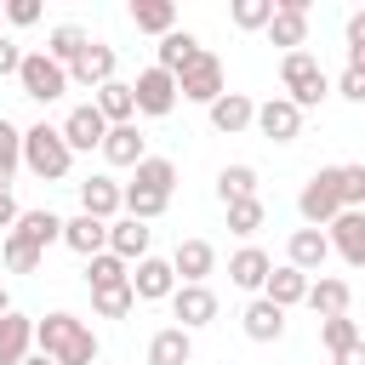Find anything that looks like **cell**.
Wrapping results in <instances>:
<instances>
[{"label": "cell", "mask_w": 365, "mask_h": 365, "mask_svg": "<svg viewBox=\"0 0 365 365\" xmlns=\"http://www.w3.org/2000/svg\"><path fill=\"white\" fill-rule=\"evenodd\" d=\"M34 348H40L46 359H57V365H97V354H103L97 331H91L80 314H68V308L34 319Z\"/></svg>", "instance_id": "1"}, {"label": "cell", "mask_w": 365, "mask_h": 365, "mask_svg": "<svg viewBox=\"0 0 365 365\" xmlns=\"http://www.w3.org/2000/svg\"><path fill=\"white\" fill-rule=\"evenodd\" d=\"M23 171H34L40 182H63L74 171V148L63 137V125H23Z\"/></svg>", "instance_id": "2"}, {"label": "cell", "mask_w": 365, "mask_h": 365, "mask_svg": "<svg viewBox=\"0 0 365 365\" xmlns=\"http://www.w3.org/2000/svg\"><path fill=\"white\" fill-rule=\"evenodd\" d=\"M279 86H285V97H291L302 114L331 97V74L319 68L314 51H285V57H279Z\"/></svg>", "instance_id": "3"}, {"label": "cell", "mask_w": 365, "mask_h": 365, "mask_svg": "<svg viewBox=\"0 0 365 365\" xmlns=\"http://www.w3.org/2000/svg\"><path fill=\"white\" fill-rule=\"evenodd\" d=\"M297 217H302V228H331V222L342 217L336 165H325V171H314V177L302 182V194H297Z\"/></svg>", "instance_id": "4"}, {"label": "cell", "mask_w": 365, "mask_h": 365, "mask_svg": "<svg viewBox=\"0 0 365 365\" xmlns=\"http://www.w3.org/2000/svg\"><path fill=\"white\" fill-rule=\"evenodd\" d=\"M17 86H23V97H34V103H57L74 80H68V68H63V63H51V57H46V46H40V51H29V57H23Z\"/></svg>", "instance_id": "5"}, {"label": "cell", "mask_w": 365, "mask_h": 365, "mask_svg": "<svg viewBox=\"0 0 365 365\" xmlns=\"http://www.w3.org/2000/svg\"><path fill=\"white\" fill-rule=\"evenodd\" d=\"M177 91H182V103H217L222 91H228V74H222V57L217 51H200L182 74H177Z\"/></svg>", "instance_id": "6"}, {"label": "cell", "mask_w": 365, "mask_h": 365, "mask_svg": "<svg viewBox=\"0 0 365 365\" xmlns=\"http://www.w3.org/2000/svg\"><path fill=\"white\" fill-rule=\"evenodd\" d=\"M131 91H137V114H148V120H165L171 108H177V74H165L160 63H148L137 80H131Z\"/></svg>", "instance_id": "7"}, {"label": "cell", "mask_w": 365, "mask_h": 365, "mask_svg": "<svg viewBox=\"0 0 365 365\" xmlns=\"http://www.w3.org/2000/svg\"><path fill=\"white\" fill-rule=\"evenodd\" d=\"M177 268H171V257H143V262H131V291H137V302H171L177 297Z\"/></svg>", "instance_id": "8"}, {"label": "cell", "mask_w": 365, "mask_h": 365, "mask_svg": "<svg viewBox=\"0 0 365 365\" xmlns=\"http://www.w3.org/2000/svg\"><path fill=\"white\" fill-rule=\"evenodd\" d=\"M80 211H86V217H97V222L125 217V182H114L108 171L86 177V182H80Z\"/></svg>", "instance_id": "9"}, {"label": "cell", "mask_w": 365, "mask_h": 365, "mask_svg": "<svg viewBox=\"0 0 365 365\" xmlns=\"http://www.w3.org/2000/svg\"><path fill=\"white\" fill-rule=\"evenodd\" d=\"M257 131H262L268 143H297V137H302V108L279 91V97L257 103Z\"/></svg>", "instance_id": "10"}, {"label": "cell", "mask_w": 365, "mask_h": 365, "mask_svg": "<svg viewBox=\"0 0 365 365\" xmlns=\"http://www.w3.org/2000/svg\"><path fill=\"white\" fill-rule=\"evenodd\" d=\"M63 137H68V148L74 154H103V137H108V120L97 114V103H74L68 114H63Z\"/></svg>", "instance_id": "11"}, {"label": "cell", "mask_w": 365, "mask_h": 365, "mask_svg": "<svg viewBox=\"0 0 365 365\" xmlns=\"http://www.w3.org/2000/svg\"><path fill=\"white\" fill-rule=\"evenodd\" d=\"M268 46L279 51H308V0H279L274 23H268Z\"/></svg>", "instance_id": "12"}, {"label": "cell", "mask_w": 365, "mask_h": 365, "mask_svg": "<svg viewBox=\"0 0 365 365\" xmlns=\"http://www.w3.org/2000/svg\"><path fill=\"white\" fill-rule=\"evenodd\" d=\"M114 68H120V51H114L108 40H91V46L80 51V63L68 68V80H74V86H86V91H103V86L114 80Z\"/></svg>", "instance_id": "13"}, {"label": "cell", "mask_w": 365, "mask_h": 365, "mask_svg": "<svg viewBox=\"0 0 365 365\" xmlns=\"http://www.w3.org/2000/svg\"><path fill=\"white\" fill-rule=\"evenodd\" d=\"M171 268H177L182 285H205V279L217 274V245H211V240H177Z\"/></svg>", "instance_id": "14"}, {"label": "cell", "mask_w": 365, "mask_h": 365, "mask_svg": "<svg viewBox=\"0 0 365 365\" xmlns=\"http://www.w3.org/2000/svg\"><path fill=\"white\" fill-rule=\"evenodd\" d=\"M268 274H274V257H268L262 245H240V251L228 257V285H240V291H251V297H262Z\"/></svg>", "instance_id": "15"}, {"label": "cell", "mask_w": 365, "mask_h": 365, "mask_svg": "<svg viewBox=\"0 0 365 365\" xmlns=\"http://www.w3.org/2000/svg\"><path fill=\"white\" fill-rule=\"evenodd\" d=\"M171 319H177L182 331L211 325V319H217V291H211V285H177V297H171Z\"/></svg>", "instance_id": "16"}, {"label": "cell", "mask_w": 365, "mask_h": 365, "mask_svg": "<svg viewBox=\"0 0 365 365\" xmlns=\"http://www.w3.org/2000/svg\"><path fill=\"white\" fill-rule=\"evenodd\" d=\"M205 114H211V131H222V137H240V131L257 125V103H251L245 91H222Z\"/></svg>", "instance_id": "17"}, {"label": "cell", "mask_w": 365, "mask_h": 365, "mask_svg": "<svg viewBox=\"0 0 365 365\" xmlns=\"http://www.w3.org/2000/svg\"><path fill=\"white\" fill-rule=\"evenodd\" d=\"M103 160L120 165V171H137V165L148 160V137L137 131V120H131V125H108V137H103Z\"/></svg>", "instance_id": "18"}, {"label": "cell", "mask_w": 365, "mask_h": 365, "mask_svg": "<svg viewBox=\"0 0 365 365\" xmlns=\"http://www.w3.org/2000/svg\"><path fill=\"white\" fill-rule=\"evenodd\" d=\"M325 257H331V240H325V228H291V240H285V262L291 268H302L308 279L325 268Z\"/></svg>", "instance_id": "19"}, {"label": "cell", "mask_w": 365, "mask_h": 365, "mask_svg": "<svg viewBox=\"0 0 365 365\" xmlns=\"http://www.w3.org/2000/svg\"><path fill=\"white\" fill-rule=\"evenodd\" d=\"M331 251L348 262V268H365V211H342L331 228H325Z\"/></svg>", "instance_id": "20"}, {"label": "cell", "mask_w": 365, "mask_h": 365, "mask_svg": "<svg viewBox=\"0 0 365 365\" xmlns=\"http://www.w3.org/2000/svg\"><path fill=\"white\" fill-rule=\"evenodd\" d=\"M63 245H68L74 257H86V262H91V257H103V251H108V222L86 217V211H80V217H63Z\"/></svg>", "instance_id": "21"}, {"label": "cell", "mask_w": 365, "mask_h": 365, "mask_svg": "<svg viewBox=\"0 0 365 365\" xmlns=\"http://www.w3.org/2000/svg\"><path fill=\"white\" fill-rule=\"evenodd\" d=\"M148 240H154V228L137 222V217H114V222H108V251H114L120 262H143V257H154Z\"/></svg>", "instance_id": "22"}, {"label": "cell", "mask_w": 365, "mask_h": 365, "mask_svg": "<svg viewBox=\"0 0 365 365\" xmlns=\"http://www.w3.org/2000/svg\"><path fill=\"white\" fill-rule=\"evenodd\" d=\"M34 354V319L29 314H0V365H23Z\"/></svg>", "instance_id": "23"}, {"label": "cell", "mask_w": 365, "mask_h": 365, "mask_svg": "<svg viewBox=\"0 0 365 365\" xmlns=\"http://www.w3.org/2000/svg\"><path fill=\"white\" fill-rule=\"evenodd\" d=\"M308 285H314V279H308L302 268H291V262H279V268L268 274V285H262V297H268L274 308H285V314H291L297 302H308Z\"/></svg>", "instance_id": "24"}, {"label": "cell", "mask_w": 365, "mask_h": 365, "mask_svg": "<svg viewBox=\"0 0 365 365\" xmlns=\"http://www.w3.org/2000/svg\"><path fill=\"white\" fill-rule=\"evenodd\" d=\"M348 302H354V285H348V279H336V274H319V279L308 285V308H314L319 319H342V314H348Z\"/></svg>", "instance_id": "25"}, {"label": "cell", "mask_w": 365, "mask_h": 365, "mask_svg": "<svg viewBox=\"0 0 365 365\" xmlns=\"http://www.w3.org/2000/svg\"><path fill=\"white\" fill-rule=\"evenodd\" d=\"M240 325H245L251 342H279V336H285V308H274L268 297H251L245 314H240Z\"/></svg>", "instance_id": "26"}, {"label": "cell", "mask_w": 365, "mask_h": 365, "mask_svg": "<svg viewBox=\"0 0 365 365\" xmlns=\"http://www.w3.org/2000/svg\"><path fill=\"white\" fill-rule=\"evenodd\" d=\"M194 359V331L182 325H160L148 336V365H188Z\"/></svg>", "instance_id": "27"}, {"label": "cell", "mask_w": 365, "mask_h": 365, "mask_svg": "<svg viewBox=\"0 0 365 365\" xmlns=\"http://www.w3.org/2000/svg\"><path fill=\"white\" fill-rule=\"evenodd\" d=\"M91 103H97V114H103L108 125H131V120H137V91H131V80H108Z\"/></svg>", "instance_id": "28"}, {"label": "cell", "mask_w": 365, "mask_h": 365, "mask_svg": "<svg viewBox=\"0 0 365 365\" xmlns=\"http://www.w3.org/2000/svg\"><path fill=\"white\" fill-rule=\"evenodd\" d=\"M200 51H205V46H200V40L188 34V29H171V34H165V40L154 46V63H160L165 74H182V68H188V63H194Z\"/></svg>", "instance_id": "29"}, {"label": "cell", "mask_w": 365, "mask_h": 365, "mask_svg": "<svg viewBox=\"0 0 365 365\" xmlns=\"http://www.w3.org/2000/svg\"><path fill=\"white\" fill-rule=\"evenodd\" d=\"M131 23H137V34L165 40V34L177 29V6H171V0H131Z\"/></svg>", "instance_id": "30"}, {"label": "cell", "mask_w": 365, "mask_h": 365, "mask_svg": "<svg viewBox=\"0 0 365 365\" xmlns=\"http://www.w3.org/2000/svg\"><path fill=\"white\" fill-rule=\"evenodd\" d=\"M86 46H91V34H86L80 23H57V29L46 34V57H51V63H63V68H74Z\"/></svg>", "instance_id": "31"}, {"label": "cell", "mask_w": 365, "mask_h": 365, "mask_svg": "<svg viewBox=\"0 0 365 365\" xmlns=\"http://www.w3.org/2000/svg\"><path fill=\"white\" fill-rule=\"evenodd\" d=\"M11 234H23L29 245H40V251H46V245H63V217H57V211H23Z\"/></svg>", "instance_id": "32"}, {"label": "cell", "mask_w": 365, "mask_h": 365, "mask_svg": "<svg viewBox=\"0 0 365 365\" xmlns=\"http://www.w3.org/2000/svg\"><path fill=\"white\" fill-rule=\"evenodd\" d=\"M131 182L148 188V194H165V200H171V188H177V165H171L165 154H148V160L131 171Z\"/></svg>", "instance_id": "33"}, {"label": "cell", "mask_w": 365, "mask_h": 365, "mask_svg": "<svg viewBox=\"0 0 365 365\" xmlns=\"http://www.w3.org/2000/svg\"><path fill=\"white\" fill-rule=\"evenodd\" d=\"M217 200H222V205L257 200V165H222V171H217Z\"/></svg>", "instance_id": "34"}, {"label": "cell", "mask_w": 365, "mask_h": 365, "mask_svg": "<svg viewBox=\"0 0 365 365\" xmlns=\"http://www.w3.org/2000/svg\"><path fill=\"white\" fill-rule=\"evenodd\" d=\"M86 285H91V291H108V285H131V262H120L114 251H103V257H91V262H86Z\"/></svg>", "instance_id": "35"}, {"label": "cell", "mask_w": 365, "mask_h": 365, "mask_svg": "<svg viewBox=\"0 0 365 365\" xmlns=\"http://www.w3.org/2000/svg\"><path fill=\"white\" fill-rule=\"evenodd\" d=\"M91 314H97V319H131V314H137V291H131V285L91 291Z\"/></svg>", "instance_id": "36"}, {"label": "cell", "mask_w": 365, "mask_h": 365, "mask_svg": "<svg viewBox=\"0 0 365 365\" xmlns=\"http://www.w3.org/2000/svg\"><path fill=\"white\" fill-rule=\"evenodd\" d=\"M17 171H23V125H11L0 114V188H11Z\"/></svg>", "instance_id": "37"}, {"label": "cell", "mask_w": 365, "mask_h": 365, "mask_svg": "<svg viewBox=\"0 0 365 365\" xmlns=\"http://www.w3.org/2000/svg\"><path fill=\"white\" fill-rule=\"evenodd\" d=\"M274 11H279V0H234L228 6V17H234V29H245V34H268V23H274Z\"/></svg>", "instance_id": "38"}, {"label": "cell", "mask_w": 365, "mask_h": 365, "mask_svg": "<svg viewBox=\"0 0 365 365\" xmlns=\"http://www.w3.org/2000/svg\"><path fill=\"white\" fill-rule=\"evenodd\" d=\"M0 262H6L11 274H34V268L46 262V251H40V245H29L23 234H6V240H0Z\"/></svg>", "instance_id": "39"}, {"label": "cell", "mask_w": 365, "mask_h": 365, "mask_svg": "<svg viewBox=\"0 0 365 365\" xmlns=\"http://www.w3.org/2000/svg\"><path fill=\"white\" fill-rule=\"evenodd\" d=\"M228 211V234H240V240H251L262 222H268V205L262 200H234V205H222Z\"/></svg>", "instance_id": "40"}, {"label": "cell", "mask_w": 365, "mask_h": 365, "mask_svg": "<svg viewBox=\"0 0 365 365\" xmlns=\"http://www.w3.org/2000/svg\"><path fill=\"white\" fill-rule=\"evenodd\" d=\"M365 336V325L354 319V314H342V319H319V342L331 348V354H342V348H354Z\"/></svg>", "instance_id": "41"}, {"label": "cell", "mask_w": 365, "mask_h": 365, "mask_svg": "<svg viewBox=\"0 0 365 365\" xmlns=\"http://www.w3.org/2000/svg\"><path fill=\"white\" fill-rule=\"evenodd\" d=\"M165 194H148V188H137V182H125V217H137V222H154V217H165Z\"/></svg>", "instance_id": "42"}, {"label": "cell", "mask_w": 365, "mask_h": 365, "mask_svg": "<svg viewBox=\"0 0 365 365\" xmlns=\"http://www.w3.org/2000/svg\"><path fill=\"white\" fill-rule=\"evenodd\" d=\"M336 194L342 211H365V165H336Z\"/></svg>", "instance_id": "43"}, {"label": "cell", "mask_w": 365, "mask_h": 365, "mask_svg": "<svg viewBox=\"0 0 365 365\" xmlns=\"http://www.w3.org/2000/svg\"><path fill=\"white\" fill-rule=\"evenodd\" d=\"M342 40H348V63H354V68H365V11H348Z\"/></svg>", "instance_id": "44"}, {"label": "cell", "mask_w": 365, "mask_h": 365, "mask_svg": "<svg viewBox=\"0 0 365 365\" xmlns=\"http://www.w3.org/2000/svg\"><path fill=\"white\" fill-rule=\"evenodd\" d=\"M6 23L11 29H34L40 23V0H6Z\"/></svg>", "instance_id": "45"}, {"label": "cell", "mask_w": 365, "mask_h": 365, "mask_svg": "<svg viewBox=\"0 0 365 365\" xmlns=\"http://www.w3.org/2000/svg\"><path fill=\"white\" fill-rule=\"evenodd\" d=\"M336 97H348V103H365V68H354V63H348V68L336 74Z\"/></svg>", "instance_id": "46"}, {"label": "cell", "mask_w": 365, "mask_h": 365, "mask_svg": "<svg viewBox=\"0 0 365 365\" xmlns=\"http://www.w3.org/2000/svg\"><path fill=\"white\" fill-rule=\"evenodd\" d=\"M23 57H29V51H23V46H17L11 34H0V80H6V74L17 80V68H23Z\"/></svg>", "instance_id": "47"}, {"label": "cell", "mask_w": 365, "mask_h": 365, "mask_svg": "<svg viewBox=\"0 0 365 365\" xmlns=\"http://www.w3.org/2000/svg\"><path fill=\"white\" fill-rule=\"evenodd\" d=\"M17 217H23V205L11 200V188H0V240H6L11 228H17Z\"/></svg>", "instance_id": "48"}, {"label": "cell", "mask_w": 365, "mask_h": 365, "mask_svg": "<svg viewBox=\"0 0 365 365\" xmlns=\"http://www.w3.org/2000/svg\"><path fill=\"white\" fill-rule=\"evenodd\" d=\"M331 365H365V336H359L354 348H342V354H331Z\"/></svg>", "instance_id": "49"}, {"label": "cell", "mask_w": 365, "mask_h": 365, "mask_svg": "<svg viewBox=\"0 0 365 365\" xmlns=\"http://www.w3.org/2000/svg\"><path fill=\"white\" fill-rule=\"evenodd\" d=\"M23 365H57V359H46V354H40V348H34V354H29V359H23Z\"/></svg>", "instance_id": "50"}, {"label": "cell", "mask_w": 365, "mask_h": 365, "mask_svg": "<svg viewBox=\"0 0 365 365\" xmlns=\"http://www.w3.org/2000/svg\"><path fill=\"white\" fill-rule=\"evenodd\" d=\"M0 314H11V297H6V279H0Z\"/></svg>", "instance_id": "51"}]
</instances>
